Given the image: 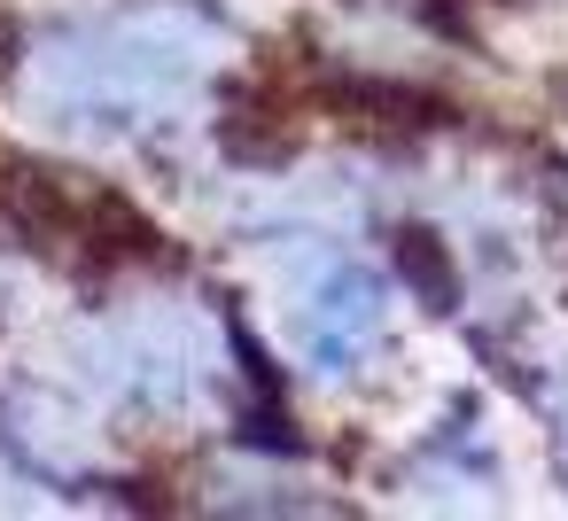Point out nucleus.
<instances>
[{
    "label": "nucleus",
    "instance_id": "1",
    "mask_svg": "<svg viewBox=\"0 0 568 521\" xmlns=\"http://www.w3.org/2000/svg\"><path fill=\"white\" fill-rule=\"evenodd\" d=\"M195 55L180 32L156 24H71L32 55V102L55 125H87V133H118L141 125L149 110H164L187 86Z\"/></svg>",
    "mask_w": 568,
    "mask_h": 521
},
{
    "label": "nucleus",
    "instance_id": "2",
    "mask_svg": "<svg viewBox=\"0 0 568 521\" xmlns=\"http://www.w3.org/2000/svg\"><path fill=\"white\" fill-rule=\"evenodd\" d=\"M296 327H304V358H312L320 374H351V366L374 350V335H382V280H374L366 265L327 257L320 280L304 288Z\"/></svg>",
    "mask_w": 568,
    "mask_h": 521
},
{
    "label": "nucleus",
    "instance_id": "3",
    "mask_svg": "<svg viewBox=\"0 0 568 521\" xmlns=\"http://www.w3.org/2000/svg\"><path fill=\"white\" fill-rule=\"evenodd\" d=\"M397 265L420 280V296H428V304H452V265L436 257V242H428V234H397Z\"/></svg>",
    "mask_w": 568,
    "mask_h": 521
}]
</instances>
